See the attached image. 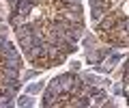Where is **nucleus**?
<instances>
[{
	"instance_id": "1",
	"label": "nucleus",
	"mask_w": 129,
	"mask_h": 108,
	"mask_svg": "<svg viewBox=\"0 0 129 108\" xmlns=\"http://www.w3.org/2000/svg\"><path fill=\"white\" fill-rule=\"evenodd\" d=\"M41 89H43V84H30V87H28L30 93H37V91H41Z\"/></svg>"
}]
</instances>
